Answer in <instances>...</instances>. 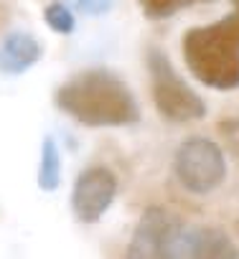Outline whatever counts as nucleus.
<instances>
[{"mask_svg":"<svg viewBox=\"0 0 239 259\" xmlns=\"http://www.w3.org/2000/svg\"><path fill=\"white\" fill-rule=\"evenodd\" d=\"M117 176L107 165H89L82 170L71 188V211L82 224H97L117 198Z\"/></svg>","mask_w":239,"mask_h":259,"instance_id":"6","label":"nucleus"},{"mask_svg":"<svg viewBox=\"0 0 239 259\" xmlns=\"http://www.w3.org/2000/svg\"><path fill=\"white\" fill-rule=\"evenodd\" d=\"M193 3H198V0H138L140 11L148 18H153V21L171 18V16H176L178 11H183V8H188Z\"/></svg>","mask_w":239,"mask_h":259,"instance_id":"10","label":"nucleus"},{"mask_svg":"<svg viewBox=\"0 0 239 259\" xmlns=\"http://www.w3.org/2000/svg\"><path fill=\"white\" fill-rule=\"evenodd\" d=\"M112 3H114V0H76L79 11H82L84 16H92V18L104 16V13L112 8Z\"/></svg>","mask_w":239,"mask_h":259,"instance_id":"12","label":"nucleus"},{"mask_svg":"<svg viewBox=\"0 0 239 259\" xmlns=\"http://www.w3.org/2000/svg\"><path fill=\"white\" fill-rule=\"evenodd\" d=\"M173 170L178 183L196 196L216 191L226 178V160L216 143L206 138L186 140L173 158Z\"/></svg>","mask_w":239,"mask_h":259,"instance_id":"5","label":"nucleus"},{"mask_svg":"<svg viewBox=\"0 0 239 259\" xmlns=\"http://www.w3.org/2000/svg\"><path fill=\"white\" fill-rule=\"evenodd\" d=\"M145 61H148V74H150L153 102H155L158 112L166 119H171V122H193V119H201L206 114L204 99L178 76L171 59L161 49L150 46Z\"/></svg>","mask_w":239,"mask_h":259,"instance_id":"3","label":"nucleus"},{"mask_svg":"<svg viewBox=\"0 0 239 259\" xmlns=\"http://www.w3.org/2000/svg\"><path fill=\"white\" fill-rule=\"evenodd\" d=\"M183 59L201 84L219 92L239 89V0H231V13L221 21L186 31Z\"/></svg>","mask_w":239,"mask_h":259,"instance_id":"2","label":"nucleus"},{"mask_svg":"<svg viewBox=\"0 0 239 259\" xmlns=\"http://www.w3.org/2000/svg\"><path fill=\"white\" fill-rule=\"evenodd\" d=\"M44 21H46V26H49L54 33H61V36H69V33H74V28H76L74 13H71L66 6H61V3H51V6L44 11Z\"/></svg>","mask_w":239,"mask_h":259,"instance_id":"11","label":"nucleus"},{"mask_svg":"<svg viewBox=\"0 0 239 259\" xmlns=\"http://www.w3.org/2000/svg\"><path fill=\"white\" fill-rule=\"evenodd\" d=\"M44 56V46L36 36L26 31H13L0 41V74L21 76L33 69Z\"/></svg>","mask_w":239,"mask_h":259,"instance_id":"7","label":"nucleus"},{"mask_svg":"<svg viewBox=\"0 0 239 259\" xmlns=\"http://www.w3.org/2000/svg\"><path fill=\"white\" fill-rule=\"evenodd\" d=\"M221 135L226 138V143L234 148V153L239 155V119H229V122H221L219 124Z\"/></svg>","mask_w":239,"mask_h":259,"instance_id":"13","label":"nucleus"},{"mask_svg":"<svg viewBox=\"0 0 239 259\" xmlns=\"http://www.w3.org/2000/svg\"><path fill=\"white\" fill-rule=\"evenodd\" d=\"M183 224L166 206H148L135 224L125 259H181Z\"/></svg>","mask_w":239,"mask_h":259,"instance_id":"4","label":"nucleus"},{"mask_svg":"<svg viewBox=\"0 0 239 259\" xmlns=\"http://www.w3.org/2000/svg\"><path fill=\"white\" fill-rule=\"evenodd\" d=\"M38 186L46 193H54L61 186V153L51 135L41 143V163H38Z\"/></svg>","mask_w":239,"mask_h":259,"instance_id":"9","label":"nucleus"},{"mask_svg":"<svg viewBox=\"0 0 239 259\" xmlns=\"http://www.w3.org/2000/svg\"><path fill=\"white\" fill-rule=\"evenodd\" d=\"M56 107L84 127H130L140 122V104L123 76L107 66H92L66 79Z\"/></svg>","mask_w":239,"mask_h":259,"instance_id":"1","label":"nucleus"},{"mask_svg":"<svg viewBox=\"0 0 239 259\" xmlns=\"http://www.w3.org/2000/svg\"><path fill=\"white\" fill-rule=\"evenodd\" d=\"M181 259H239V249L221 229L198 226L183 234Z\"/></svg>","mask_w":239,"mask_h":259,"instance_id":"8","label":"nucleus"}]
</instances>
